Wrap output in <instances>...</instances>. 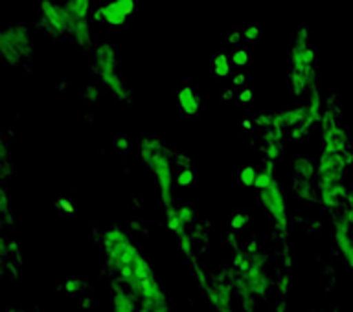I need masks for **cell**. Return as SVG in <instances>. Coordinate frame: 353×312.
I'll return each instance as SVG.
<instances>
[{"mask_svg": "<svg viewBox=\"0 0 353 312\" xmlns=\"http://www.w3.org/2000/svg\"><path fill=\"white\" fill-rule=\"evenodd\" d=\"M175 182H176V186H181V187L190 186V184H192V182H193V171L192 169L181 171V173L176 175Z\"/></svg>", "mask_w": 353, "mask_h": 312, "instance_id": "obj_20", "label": "cell"}, {"mask_svg": "<svg viewBox=\"0 0 353 312\" xmlns=\"http://www.w3.org/2000/svg\"><path fill=\"white\" fill-rule=\"evenodd\" d=\"M83 94H85V99H87L88 103H94L99 98V88L96 85H88V87H85Z\"/></svg>", "mask_w": 353, "mask_h": 312, "instance_id": "obj_21", "label": "cell"}, {"mask_svg": "<svg viewBox=\"0 0 353 312\" xmlns=\"http://www.w3.org/2000/svg\"><path fill=\"white\" fill-rule=\"evenodd\" d=\"M176 217L181 219L182 225H188V222H192L193 220V211L190 208H176Z\"/></svg>", "mask_w": 353, "mask_h": 312, "instance_id": "obj_22", "label": "cell"}, {"mask_svg": "<svg viewBox=\"0 0 353 312\" xmlns=\"http://www.w3.org/2000/svg\"><path fill=\"white\" fill-rule=\"evenodd\" d=\"M243 127H245V129H250V127H252V121H245V123H243Z\"/></svg>", "mask_w": 353, "mask_h": 312, "instance_id": "obj_37", "label": "cell"}, {"mask_svg": "<svg viewBox=\"0 0 353 312\" xmlns=\"http://www.w3.org/2000/svg\"><path fill=\"white\" fill-rule=\"evenodd\" d=\"M134 311V305H132L131 298L123 294V292H118L114 296V312H132Z\"/></svg>", "mask_w": 353, "mask_h": 312, "instance_id": "obj_12", "label": "cell"}, {"mask_svg": "<svg viewBox=\"0 0 353 312\" xmlns=\"http://www.w3.org/2000/svg\"><path fill=\"white\" fill-rule=\"evenodd\" d=\"M265 153H267V156H269L270 160H274L280 156V143H270L269 147L265 149Z\"/></svg>", "mask_w": 353, "mask_h": 312, "instance_id": "obj_28", "label": "cell"}, {"mask_svg": "<svg viewBox=\"0 0 353 312\" xmlns=\"http://www.w3.org/2000/svg\"><path fill=\"white\" fill-rule=\"evenodd\" d=\"M68 37L74 41L77 48H88L92 44V32H90L88 19H72Z\"/></svg>", "mask_w": 353, "mask_h": 312, "instance_id": "obj_7", "label": "cell"}, {"mask_svg": "<svg viewBox=\"0 0 353 312\" xmlns=\"http://www.w3.org/2000/svg\"><path fill=\"white\" fill-rule=\"evenodd\" d=\"M245 81H247V74H243V72H239L236 76H232V85H234V87H243Z\"/></svg>", "mask_w": 353, "mask_h": 312, "instance_id": "obj_30", "label": "cell"}, {"mask_svg": "<svg viewBox=\"0 0 353 312\" xmlns=\"http://www.w3.org/2000/svg\"><path fill=\"white\" fill-rule=\"evenodd\" d=\"M353 222V209L346 211L342 215L341 219L336 220L335 236H336V245L341 248L342 258L350 264V269L353 270V239L350 237V225Z\"/></svg>", "mask_w": 353, "mask_h": 312, "instance_id": "obj_5", "label": "cell"}, {"mask_svg": "<svg viewBox=\"0 0 353 312\" xmlns=\"http://www.w3.org/2000/svg\"><path fill=\"white\" fill-rule=\"evenodd\" d=\"M248 222V217L245 214H237V215H234V219H232V228H234V230H241V228H245V225H247Z\"/></svg>", "mask_w": 353, "mask_h": 312, "instance_id": "obj_24", "label": "cell"}, {"mask_svg": "<svg viewBox=\"0 0 353 312\" xmlns=\"http://www.w3.org/2000/svg\"><path fill=\"white\" fill-rule=\"evenodd\" d=\"M243 39V30H230L226 33V43L237 44Z\"/></svg>", "mask_w": 353, "mask_h": 312, "instance_id": "obj_25", "label": "cell"}, {"mask_svg": "<svg viewBox=\"0 0 353 312\" xmlns=\"http://www.w3.org/2000/svg\"><path fill=\"white\" fill-rule=\"evenodd\" d=\"M234 96H236V94L232 92V90H223V92H221V99H225V101L232 99V98H234Z\"/></svg>", "mask_w": 353, "mask_h": 312, "instance_id": "obj_34", "label": "cell"}, {"mask_svg": "<svg viewBox=\"0 0 353 312\" xmlns=\"http://www.w3.org/2000/svg\"><path fill=\"white\" fill-rule=\"evenodd\" d=\"M181 245H182V250L184 252H190V236H186V233H182L181 236Z\"/></svg>", "mask_w": 353, "mask_h": 312, "instance_id": "obj_32", "label": "cell"}, {"mask_svg": "<svg viewBox=\"0 0 353 312\" xmlns=\"http://www.w3.org/2000/svg\"><path fill=\"white\" fill-rule=\"evenodd\" d=\"M272 184H274L272 173H269V171H263V173H259L258 175V178H256V184H254V186L258 187L259 191H263V189L270 187Z\"/></svg>", "mask_w": 353, "mask_h": 312, "instance_id": "obj_18", "label": "cell"}, {"mask_svg": "<svg viewBox=\"0 0 353 312\" xmlns=\"http://www.w3.org/2000/svg\"><path fill=\"white\" fill-rule=\"evenodd\" d=\"M99 8H101V13H103V22H107L109 26H125L129 17H131L116 0H107Z\"/></svg>", "mask_w": 353, "mask_h": 312, "instance_id": "obj_8", "label": "cell"}, {"mask_svg": "<svg viewBox=\"0 0 353 312\" xmlns=\"http://www.w3.org/2000/svg\"><path fill=\"white\" fill-rule=\"evenodd\" d=\"M314 61V52L311 48L309 41H300V39H294L291 46V63L292 70L296 72H305L313 66Z\"/></svg>", "mask_w": 353, "mask_h": 312, "instance_id": "obj_6", "label": "cell"}, {"mask_svg": "<svg viewBox=\"0 0 353 312\" xmlns=\"http://www.w3.org/2000/svg\"><path fill=\"white\" fill-rule=\"evenodd\" d=\"M256 250H258V242H248V253H250V256H256Z\"/></svg>", "mask_w": 353, "mask_h": 312, "instance_id": "obj_35", "label": "cell"}, {"mask_svg": "<svg viewBox=\"0 0 353 312\" xmlns=\"http://www.w3.org/2000/svg\"><path fill=\"white\" fill-rule=\"evenodd\" d=\"M65 289H66V292H68V294H76V292L81 291L83 285H81V281H77V280H68V281H66Z\"/></svg>", "mask_w": 353, "mask_h": 312, "instance_id": "obj_26", "label": "cell"}, {"mask_svg": "<svg viewBox=\"0 0 353 312\" xmlns=\"http://www.w3.org/2000/svg\"><path fill=\"white\" fill-rule=\"evenodd\" d=\"M352 68H353V65H352Z\"/></svg>", "mask_w": 353, "mask_h": 312, "instance_id": "obj_39", "label": "cell"}, {"mask_svg": "<svg viewBox=\"0 0 353 312\" xmlns=\"http://www.w3.org/2000/svg\"><path fill=\"white\" fill-rule=\"evenodd\" d=\"M168 228H170L171 231H176V233H184L182 231V228H184V225L181 222V219L176 217V209H168Z\"/></svg>", "mask_w": 353, "mask_h": 312, "instance_id": "obj_16", "label": "cell"}, {"mask_svg": "<svg viewBox=\"0 0 353 312\" xmlns=\"http://www.w3.org/2000/svg\"><path fill=\"white\" fill-rule=\"evenodd\" d=\"M90 305H92V302H90V300H83V307L88 309V307H90Z\"/></svg>", "mask_w": 353, "mask_h": 312, "instance_id": "obj_36", "label": "cell"}, {"mask_svg": "<svg viewBox=\"0 0 353 312\" xmlns=\"http://www.w3.org/2000/svg\"><path fill=\"white\" fill-rule=\"evenodd\" d=\"M254 123L259 127H272V123H274V114H259L256 120H254Z\"/></svg>", "mask_w": 353, "mask_h": 312, "instance_id": "obj_23", "label": "cell"}, {"mask_svg": "<svg viewBox=\"0 0 353 312\" xmlns=\"http://www.w3.org/2000/svg\"><path fill=\"white\" fill-rule=\"evenodd\" d=\"M230 59L236 66H245L250 63V54L245 48H237L236 52H232Z\"/></svg>", "mask_w": 353, "mask_h": 312, "instance_id": "obj_17", "label": "cell"}, {"mask_svg": "<svg viewBox=\"0 0 353 312\" xmlns=\"http://www.w3.org/2000/svg\"><path fill=\"white\" fill-rule=\"evenodd\" d=\"M90 19H92V21H96V22H99V21H103V13H101V8H94L92 10V13H90Z\"/></svg>", "mask_w": 353, "mask_h": 312, "instance_id": "obj_31", "label": "cell"}, {"mask_svg": "<svg viewBox=\"0 0 353 312\" xmlns=\"http://www.w3.org/2000/svg\"><path fill=\"white\" fill-rule=\"evenodd\" d=\"M92 68L103 85L114 94L116 98L125 101L131 98L123 77L118 72V52L110 43H98L92 50Z\"/></svg>", "mask_w": 353, "mask_h": 312, "instance_id": "obj_1", "label": "cell"}, {"mask_svg": "<svg viewBox=\"0 0 353 312\" xmlns=\"http://www.w3.org/2000/svg\"><path fill=\"white\" fill-rule=\"evenodd\" d=\"M116 2H118V4H120L121 8H123V10L129 13V15H132V11H134V6H137V2H134V0H116Z\"/></svg>", "mask_w": 353, "mask_h": 312, "instance_id": "obj_29", "label": "cell"}, {"mask_svg": "<svg viewBox=\"0 0 353 312\" xmlns=\"http://www.w3.org/2000/svg\"><path fill=\"white\" fill-rule=\"evenodd\" d=\"M116 147H120L121 151H127V149H129V142H127L125 138H118V140H116Z\"/></svg>", "mask_w": 353, "mask_h": 312, "instance_id": "obj_33", "label": "cell"}, {"mask_svg": "<svg viewBox=\"0 0 353 312\" xmlns=\"http://www.w3.org/2000/svg\"><path fill=\"white\" fill-rule=\"evenodd\" d=\"M294 171H296V175L302 176V180H309L311 175H313V165L311 162L305 158H298L294 162Z\"/></svg>", "mask_w": 353, "mask_h": 312, "instance_id": "obj_13", "label": "cell"}, {"mask_svg": "<svg viewBox=\"0 0 353 312\" xmlns=\"http://www.w3.org/2000/svg\"><path fill=\"white\" fill-rule=\"evenodd\" d=\"M65 8L72 19H88V15L92 13L90 0H66Z\"/></svg>", "mask_w": 353, "mask_h": 312, "instance_id": "obj_10", "label": "cell"}, {"mask_svg": "<svg viewBox=\"0 0 353 312\" xmlns=\"http://www.w3.org/2000/svg\"><path fill=\"white\" fill-rule=\"evenodd\" d=\"M234 264H236V269L241 272V274H247L248 270L252 269V261H248L247 256H243V253H239L236 258V261H234Z\"/></svg>", "mask_w": 353, "mask_h": 312, "instance_id": "obj_19", "label": "cell"}, {"mask_svg": "<svg viewBox=\"0 0 353 312\" xmlns=\"http://www.w3.org/2000/svg\"><path fill=\"white\" fill-rule=\"evenodd\" d=\"M261 202L265 204V208L269 209V214L272 215L280 226L281 231L287 230V214H285V204H283V197L278 184H272L270 187L261 191Z\"/></svg>", "mask_w": 353, "mask_h": 312, "instance_id": "obj_4", "label": "cell"}, {"mask_svg": "<svg viewBox=\"0 0 353 312\" xmlns=\"http://www.w3.org/2000/svg\"><path fill=\"white\" fill-rule=\"evenodd\" d=\"M259 37H261V26L256 22L243 28V39H247L248 43H258Z\"/></svg>", "mask_w": 353, "mask_h": 312, "instance_id": "obj_14", "label": "cell"}, {"mask_svg": "<svg viewBox=\"0 0 353 312\" xmlns=\"http://www.w3.org/2000/svg\"><path fill=\"white\" fill-rule=\"evenodd\" d=\"M176 101L181 105L182 112L188 116L197 114L199 107H201V98H199L197 92H195L190 85H182V87L176 90Z\"/></svg>", "mask_w": 353, "mask_h": 312, "instance_id": "obj_9", "label": "cell"}, {"mask_svg": "<svg viewBox=\"0 0 353 312\" xmlns=\"http://www.w3.org/2000/svg\"><path fill=\"white\" fill-rule=\"evenodd\" d=\"M239 178H241V184L243 186H254L256 184V178H258V173H256V169H254L252 165H247V167H243L241 175H239Z\"/></svg>", "mask_w": 353, "mask_h": 312, "instance_id": "obj_15", "label": "cell"}, {"mask_svg": "<svg viewBox=\"0 0 353 312\" xmlns=\"http://www.w3.org/2000/svg\"><path fill=\"white\" fill-rule=\"evenodd\" d=\"M0 55L8 65H21L33 55V41L30 28L22 22L8 24L0 30Z\"/></svg>", "mask_w": 353, "mask_h": 312, "instance_id": "obj_2", "label": "cell"}, {"mask_svg": "<svg viewBox=\"0 0 353 312\" xmlns=\"http://www.w3.org/2000/svg\"><path fill=\"white\" fill-rule=\"evenodd\" d=\"M11 312H15V311H11Z\"/></svg>", "mask_w": 353, "mask_h": 312, "instance_id": "obj_38", "label": "cell"}, {"mask_svg": "<svg viewBox=\"0 0 353 312\" xmlns=\"http://www.w3.org/2000/svg\"><path fill=\"white\" fill-rule=\"evenodd\" d=\"M72 17L65 4H57L54 0H39V28L59 41L68 37Z\"/></svg>", "mask_w": 353, "mask_h": 312, "instance_id": "obj_3", "label": "cell"}, {"mask_svg": "<svg viewBox=\"0 0 353 312\" xmlns=\"http://www.w3.org/2000/svg\"><path fill=\"white\" fill-rule=\"evenodd\" d=\"M230 57L225 52H217L212 57V70L217 77H226L230 74Z\"/></svg>", "mask_w": 353, "mask_h": 312, "instance_id": "obj_11", "label": "cell"}, {"mask_svg": "<svg viewBox=\"0 0 353 312\" xmlns=\"http://www.w3.org/2000/svg\"><path fill=\"white\" fill-rule=\"evenodd\" d=\"M252 98H254L252 88H243V90H239V94H237V99H239L241 103H248V101H252Z\"/></svg>", "mask_w": 353, "mask_h": 312, "instance_id": "obj_27", "label": "cell"}]
</instances>
